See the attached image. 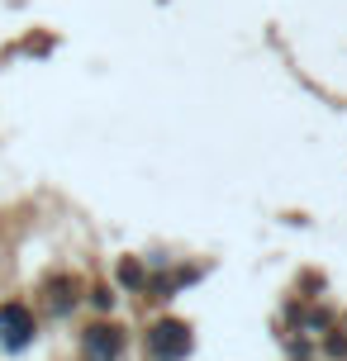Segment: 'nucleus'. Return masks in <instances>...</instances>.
I'll use <instances>...</instances> for the list:
<instances>
[{"label":"nucleus","mask_w":347,"mask_h":361,"mask_svg":"<svg viewBox=\"0 0 347 361\" xmlns=\"http://www.w3.org/2000/svg\"><path fill=\"white\" fill-rule=\"evenodd\" d=\"M143 343H147V357H152V361H185L190 352H195V333H190L185 319L162 314V319H152V324H147Z\"/></svg>","instance_id":"nucleus-1"},{"label":"nucleus","mask_w":347,"mask_h":361,"mask_svg":"<svg viewBox=\"0 0 347 361\" xmlns=\"http://www.w3.org/2000/svg\"><path fill=\"white\" fill-rule=\"evenodd\" d=\"M91 305H95V309H114V290H110V286H95V290H91Z\"/></svg>","instance_id":"nucleus-7"},{"label":"nucleus","mask_w":347,"mask_h":361,"mask_svg":"<svg viewBox=\"0 0 347 361\" xmlns=\"http://www.w3.org/2000/svg\"><path fill=\"white\" fill-rule=\"evenodd\" d=\"M314 352L329 357V361H343L347 357V333H343V328H324V333L314 338Z\"/></svg>","instance_id":"nucleus-5"},{"label":"nucleus","mask_w":347,"mask_h":361,"mask_svg":"<svg viewBox=\"0 0 347 361\" xmlns=\"http://www.w3.org/2000/svg\"><path fill=\"white\" fill-rule=\"evenodd\" d=\"M119 286H128V290H147V267L138 262V257H124V262H119Z\"/></svg>","instance_id":"nucleus-6"},{"label":"nucleus","mask_w":347,"mask_h":361,"mask_svg":"<svg viewBox=\"0 0 347 361\" xmlns=\"http://www.w3.org/2000/svg\"><path fill=\"white\" fill-rule=\"evenodd\" d=\"M43 295H48V314H53V319H67V314L81 305V286H76V276H53V281L43 286Z\"/></svg>","instance_id":"nucleus-4"},{"label":"nucleus","mask_w":347,"mask_h":361,"mask_svg":"<svg viewBox=\"0 0 347 361\" xmlns=\"http://www.w3.org/2000/svg\"><path fill=\"white\" fill-rule=\"evenodd\" d=\"M34 333H38V319L29 305H19V300L0 305V347L5 352H24V347L34 343Z\"/></svg>","instance_id":"nucleus-2"},{"label":"nucleus","mask_w":347,"mask_h":361,"mask_svg":"<svg viewBox=\"0 0 347 361\" xmlns=\"http://www.w3.org/2000/svg\"><path fill=\"white\" fill-rule=\"evenodd\" d=\"M124 357V328L100 319L81 333V361H119Z\"/></svg>","instance_id":"nucleus-3"}]
</instances>
